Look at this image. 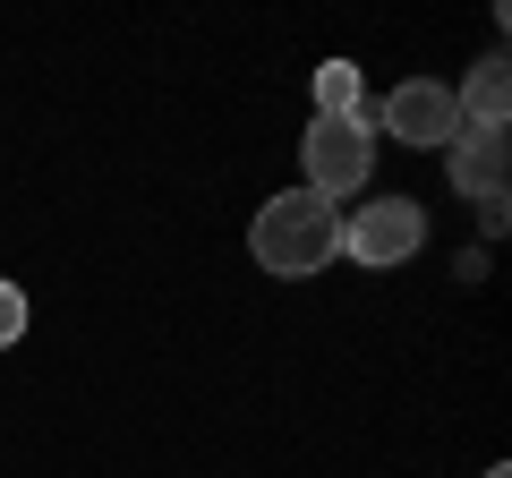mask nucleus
<instances>
[{
    "instance_id": "9",
    "label": "nucleus",
    "mask_w": 512,
    "mask_h": 478,
    "mask_svg": "<svg viewBox=\"0 0 512 478\" xmlns=\"http://www.w3.org/2000/svg\"><path fill=\"white\" fill-rule=\"evenodd\" d=\"M487 478H512V470H487Z\"/></svg>"
},
{
    "instance_id": "2",
    "label": "nucleus",
    "mask_w": 512,
    "mask_h": 478,
    "mask_svg": "<svg viewBox=\"0 0 512 478\" xmlns=\"http://www.w3.org/2000/svg\"><path fill=\"white\" fill-rule=\"evenodd\" d=\"M299 171H308V197L342 205L367 188V171H376V129H367V111H350V120H316L308 137H299Z\"/></svg>"
},
{
    "instance_id": "7",
    "label": "nucleus",
    "mask_w": 512,
    "mask_h": 478,
    "mask_svg": "<svg viewBox=\"0 0 512 478\" xmlns=\"http://www.w3.org/2000/svg\"><path fill=\"white\" fill-rule=\"evenodd\" d=\"M350 111H367L359 103V69H350V60H325V69H316V120H350Z\"/></svg>"
},
{
    "instance_id": "6",
    "label": "nucleus",
    "mask_w": 512,
    "mask_h": 478,
    "mask_svg": "<svg viewBox=\"0 0 512 478\" xmlns=\"http://www.w3.org/2000/svg\"><path fill=\"white\" fill-rule=\"evenodd\" d=\"M453 103H461V120H470V129H504V103H512L504 60H478V69H470V86H461Z\"/></svg>"
},
{
    "instance_id": "1",
    "label": "nucleus",
    "mask_w": 512,
    "mask_h": 478,
    "mask_svg": "<svg viewBox=\"0 0 512 478\" xmlns=\"http://www.w3.org/2000/svg\"><path fill=\"white\" fill-rule=\"evenodd\" d=\"M248 248H256V265H265V274L308 282V274H325V265L342 257V214H333L325 197H308V188H282V197L256 205Z\"/></svg>"
},
{
    "instance_id": "5",
    "label": "nucleus",
    "mask_w": 512,
    "mask_h": 478,
    "mask_svg": "<svg viewBox=\"0 0 512 478\" xmlns=\"http://www.w3.org/2000/svg\"><path fill=\"white\" fill-rule=\"evenodd\" d=\"M453 188L470 205H487V214H504V180H512V146H504V129H461L453 146Z\"/></svg>"
},
{
    "instance_id": "4",
    "label": "nucleus",
    "mask_w": 512,
    "mask_h": 478,
    "mask_svg": "<svg viewBox=\"0 0 512 478\" xmlns=\"http://www.w3.org/2000/svg\"><path fill=\"white\" fill-rule=\"evenodd\" d=\"M419 239H427V214L410 197H376V205H359V214L342 222V257H359V265H402V257H419Z\"/></svg>"
},
{
    "instance_id": "3",
    "label": "nucleus",
    "mask_w": 512,
    "mask_h": 478,
    "mask_svg": "<svg viewBox=\"0 0 512 478\" xmlns=\"http://www.w3.org/2000/svg\"><path fill=\"white\" fill-rule=\"evenodd\" d=\"M367 129H393L402 146H453L470 120H461L453 86H436V77H410V86H393L376 111H367Z\"/></svg>"
},
{
    "instance_id": "8",
    "label": "nucleus",
    "mask_w": 512,
    "mask_h": 478,
    "mask_svg": "<svg viewBox=\"0 0 512 478\" xmlns=\"http://www.w3.org/2000/svg\"><path fill=\"white\" fill-rule=\"evenodd\" d=\"M18 333H26V291H18V282H0V350L18 342Z\"/></svg>"
}]
</instances>
